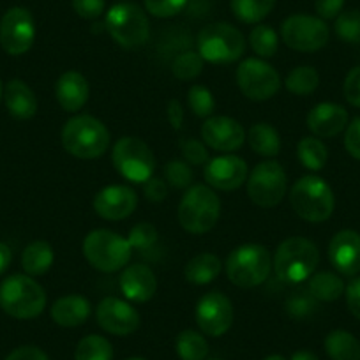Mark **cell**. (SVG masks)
Instances as JSON below:
<instances>
[{
    "label": "cell",
    "instance_id": "1",
    "mask_svg": "<svg viewBox=\"0 0 360 360\" xmlns=\"http://www.w3.org/2000/svg\"><path fill=\"white\" fill-rule=\"evenodd\" d=\"M320 263V251L311 240L304 237H290L276 249L272 266L281 281L295 285L313 276Z\"/></svg>",
    "mask_w": 360,
    "mask_h": 360
},
{
    "label": "cell",
    "instance_id": "2",
    "mask_svg": "<svg viewBox=\"0 0 360 360\" xmlns=\"http://www.w3.org/2000/svg\"><path fill=\"white\" fill-rule=\"evenodd\" d=\"M110 131L96 117L78 115L68 120L62 129L65 152L78 159H98L108 150Z\"/></svg>",
    "mask_w": 360,
    "mask_h": 360
},
{
    "label": "cell",
    "instance_id": "3",
    "mask_svg": "<svg viewBox=\"0 0 360 360\" xmlns=\"http://www.w3.org/2000/svg\"><path fill=\"white\" fill-rule=\"evenodd\" d=\"M0 307L13 318L32 320L46 307V293L30 276L15 274L0 285Z\"/></svg>",
    "mask_w": 360,
    "mask_h": 360
},
{
    "label": "cell",
    "instance_id": "4",
    "mask_svg": "<svg viewBox=\"0 0 360 360\" xmlns=\"http://www.w3.org/2000/svg\"><path fill=\"white\" fill-rule=\"evenodd\" d=\"M221 216V200L207 186H191L179 203L176 217L189 233L202 235L212 230Z\"/></svg>",
    "mask_w": 360,
    "mask_h": 360
},
{
    "label": "cell",
    "instance_id": "5",
    "mask_svg": "<svg viewBox=\"0 0 360 360\" xmlns=\"http://www.w3.org/2000/svg\"><path fill=\"white\" fill-rule=\"evenodd\" d=\"M293 212L309 223H323L334 212V193L323 179L307 175L299 179L290 191Z\"/></svg>",
    "mask_w": 360,
    "mask_h": 360
},
{
    "label": "cell",
    "instance_id": "6",
    "mask_svg": "<svg viewBox=\"0 0 360 360\" xmlns=\"http://www.w3.org/2000/svg\"><path fill=\"white\" fill-rule=\"evenodd\" d=\"M86 262L101 272H117L129 263L133 248L129 240L110 230L90 231L83 240Z\"/></svg>",
    "mask_w": 360,
    "mask_h": 360
},
{
    "label": "cell",
    "instance_id": "7",
    "mask_svg": "<svg viewBox=\"0 0 360 360\" xmlns=\"http://www.w3.org/2000/svg\"><path fill=\"white\" fill-rule=\"evenodd\" d=\"M272 269L269 249L259 244H245L233 249L226 259V276L238 288H255L265 283Z\"/></svg>",
    "mask_w": 360,
    "mask_h": 360
},
{
    "label": "cell",
    "instance_id": "8",
    "mask_svg": "<svg viewBox=\"0 0 360 360\" xmlns=\"http://www.w3.org/2000/svg\"><path fill=\"white\" fill-rule=\"evenodd\" d=\"M106 30L126 50L143 46L150 36V23L143 9L131 2H122L106 13Z\"/></svg>",
    "mask_w": 360,
    "mask_h": 360
},
{
    "label": "cell",
    "instance_id": "9",
    "mask_svg": "<svg viewBox=\"0 0 360 360\" xmlns=\"http://www.w3.org/2000/svg\"><path fill=\"white\" fill-rule=\"evenodd\" d=\"M198 53L212 64H230L245 51V39L240 30L230 23H210L198 34Z\"/></svg>",
    "mask_w": 360,
    "mask_h": 360
},
{
    "label": "cell",
    "instance_id": "10",
    "mask_svg": "<svg viewBox=\"0 0 360 360\" xmlns=\"http://www.w3.org/2000/svg\"><path fill=\"white\" fill-rule=\"evenodd\" d=\"M112 159L117 172L134 184H145L155 169V158L150 147L134 136L120 138L113 145Z\"/></svg>",
    "mask_w": 360,
    "mask_h": 360
},
{
    "label": "cell",
    "instance_id": "11",
    "mask_svg": "<svg viewBox=\"0 0 360 360\" xmlns=\"http://www.w3.org/2000/svg\"><path fill=\"white\" fill-rule=\"evenodd\" d=\"M248 196L255 205L272 209L279 205L286 195V173L276 161L259 162L248 175Z\"/></svg>",
    "mask_w": 360,
    "mask_h": 360
},
{
    "label": "cell",
    "instance_id": "12",
    "mask_svg": "<svg viewBox=\"0 0 360 360\" xmlns=\"http://www.w3.org/2000/svg\"><path fill=\"white\" fill-rule=\"evenodd\" d=\"M237 85L251 101H266L281 89V78L270 64L262 58H245L237 69Z\"/></svg>",
    "mask_w": 360,
    "mask_h": 360
},
{
    "label": "cell",
    "instance_id": "13",
    "mask_svg": "<svg viewBox=\"0 0 360 360\" xmlns=\"http://www.w3.org/2000/svg\"><path fill=\"white\" fill-rule=\"evenodd\" d=\"M327 23L321 18L309 15H293L285 20L281 27V37L286 46L302 53H313L328 43Z\"/></svg>",
    "mask_w": 360,
    "mask_h": 360
},
{
    "label": "cell",
    "instance_id": "14",
    "mask_svg": "<svg viewBox=\"0 0 360 360\" xmlns=\"http://www.w3.org/2000/svg\"><path fill=\"white\" fill-rule=\"evenodd\" d=\"M36 39V23L25 8H11L0 20V44L6 53L18 57L32 48Z\"/></svg>",
    "mask_w": 360,
    "mask_h": 360
},
{
    "label": "cell",
    "instance_id": "15",
    "mask_svg": "<svg viewBox=\"0 0 360 360\" xmlns=\"http://www.w3.org/2000/svg\"><path fill=\"white\" fill-rule=\"evenodd\" d=\"M195 316L203 334L221 338L233 323V306L231 300L221 292H210L200 299Z\"/></svg>",
    "mask_w": 360,
    "mask_h": 360
},
{
    "label": "cell",
    "instance_id": "16",
    "mask_svg": "<svg viewBox=\"0 0 360 360\" xmlns=\"http://www.w3.org/2000/svg\"><path fill=\"white\" fill-rule=\"evenodd\" d=\"M96 318L103 330L113 335H131L140 327V314L131 304L115 297H106L96 309Z\"/></svg>",
    "mask_w": 360,
    "mask_h": 360
},
{
    "label": "cell",
    "instance_id": "17",
    "mask_svg": "<svg viewBox=\"0 0 360 360\" xmlns=\"http://www.w3.org/2000/svg\"><path fill=\"white\" fill-rule=\"evenodd\" d=\"M203 175L210 188L219 189V191H233L248 180L249 169L244 159L228 154L207 162Z\"/></svg>",
    "mask_w": 360,
    "mask_h": 360
},
{
    "label": "cell",
    "instance_id": "18",
    "mask_svg": "<svg viewBox=\"0 0 360 360\" xmlns=\"http://www.w3.org/2000/svg\"><path fill=\"white\" fill-rule=\"evenodd\" d=\"M202 138L214 150L233 152L244 145L245 131L231 117H209L202 126Z\"/></svg>",
    "mask_w": 360,
    "mask_h": 360
},
{
    "label": "cell",
    "instance_id": "19",
    "mask_svg": "<svg viewBox=\"0 0 360 360\" xmlns=\"http://www.w3.org/2000/svg\"><path fill=\"white\" fill-rule=\"evenodd\" d=\"M138 207V195L127 186H108L94 198V210L98 216L108 221H120L129 217Z\"/></svg>",
    "mask_w": 360,
    "mask_h": 360
},
{
    "label": "cell",
    "instance_id": "20",
    "mask_svg": "<svg viewBox=\"0 0 360 360\" xmlns=\"http://www.w3.org/2000/svg\"><path fill=\"white\" fill-rule=\"evenodd\" d=\"M328 258L334 269L342 276H356L360 272V235L353 230H342L332 237L328 244Z\"/></svg>",
    "mask_w": 360,
    "mask_h": 360
},
{
    "label": "cell",
    "instance_id": "21",
    "mask_svg": "<svg viewBox=\"0 0 360 360\" xmlns=\"http://www.w3.org/2000/svg\"><path fill=\"white\" fill-rule=\"evenodd\" d=\"M119 285L124 297L138 304L148 302L158 290V281H155L152 269H148L147 265H141V263L127 265L120 274Z\"/></svg>",
    "mask_w": 360,
    "mask_h": 360
},
{
    "label": "cell",
    "instance_id": "22",
    "mask_svg": "<svg viewBox=\"0 0 360 360\" xmlns=\"http://www.w3.org/2000/svg\"><path fill=\"white\" fill-rule=\"evenodd\" d=\"M348 126V112L335 103H320L307 115V127L318 138H332Z\"/></svg>",
    "mask_w": 360,
    "mask_h": 360
},
{
    "label": "cell",
    "instance_id": "23",
    "mask_svg": "<svg viewBox=\"0 0 360 360\" xmlns=\"http://www.w3.org/2000/svg\"><path fill=\"white\" fill-rule=\"evenodd\" d=\"M89 82L78 71H68L55 83V96L64 112L75 113L85 106L89 99Z\"/></svg>",
    "mask_w": 360,
    "mask_h": 360
},
{
    "label": "cell",
    "instance_id": "24",
    "mask_svg": "<svg viewBox=\"0 0 360 360\" xmlns=\"http://www.w3.org/2000/svg\"><path fill=\"white\" fill-rule=\"evenodd\" d=\"M90 313H92V306H90L89 300L82 295L62 297V299L55 300V304L51 306L50 311L51 320L65 328L83 325L90 318Z\"/></svg>",
    "mask_w": 360,
    "mask_h": 360
},
{
    "label": "cell",
    "instance_id": "25",
    "mask_svg": "<svg viewBox=\"0 0 360 360\" xmlns=\"http://www.w3.org/2000/svg\"><path fill=\"white\" fill-rule=\"evenodd\" d=\"M4 103L8 112L18 120H29L37 112V99L29 85L22 79H11L4 89Z\"/></svg>",
    "mask_w": 360,
    "mask_h": 360
},
{
    "label": "cell",
    "instance_id": "26",
    "mask_svg": "<svg viewBox=\"0 0 360 360\" xmlns=\"http://www.w3.org/2000/svg\"><path fill=\"white\" fill-rule=\"evenodd\" d=\"M221 269H223V263L216 255L202 252V255H196L195 258L189 259L184 269V276L191 285L203 286L217 279V276L221 274Z\"/></svg>",
    "mask_w": 360,
    "mask_h": 360
},
{
    "label": "cell",
    "instance_id": "27",
    "mask_svg": "<svg viewBox=\"0 0 360 360\" xmlns=\"http://www.w3.org/2000/svg\"><path fill=\"white\" fill-rule=\"evenodd\" d=\"M53 248L44 240H36L25 248L22 255V266L27 274L32 276H43L53 265Z\"/></svg>",
    "mask_w": 360,
    "mask_h": 360
},
{
    "label": "cell",
    "instance_id": "28",
    "mask_svg": "<svg viewBox=\"0 0 360 360\" xmlns=\"http://www.w3.org/2000/svg\"><path fill=\"white\" fill-rule=\"evenodd\" d=\"M249 145L258 155L265 158H276L281 150V138L279 133L270 124L258 122L249 129L248 133Z\"/></svg>",
    "mask_w": 360,
    "mask_h": 360
},
{
    "label": "cell",
    "instance_id": "29",
    "mask_svg": "<svg viewBox=\"0 0 360 360\" xmlns=\"http://www.w3.org/2000/svg\"><path fill=\"white\" fill-rule=\"evenodd\" d=\"M325 352L332 360H360V342L346 330H332L325 338Z\"/></svg>",
    "mask_w": 360,
    "mask_h": 360
},
{
    "label": "cell",
    "instance_id": "30",
    "mask_svg": "<svg viewBox=\"0 0 360 360\" xmlns=\"http://www.w3.org/2000/svg\"><path fill=\"white\" fill-rule=\"evenodd\" d=\"M307 290L318 302H334L345 293L346 288L339 276L332 272H320L309 279Z\"/></svg>",
    "mask_w": 360,
    "mask_h": 360
},
{
    "label": "cell",
    "instance_id": "31",
    "mask_svg": "<svg viewBox=\"0 0 360 360\" xmlns=\"http://www.w3.org/2000/svg\"><path fill=\"white\" fill-rule=\"evenodd\" d=\"M176 355L180 360H205L209 355V342L195 330H184L176 335Z\"/></svg>",
    "mask_w": 360,
    "mask_h": 360
},
{
    "label": "cell",
    "instance_id": "32",
    "mask_svg": "<svg viewBox=\"0 0 360 360\" xmlns=\"http://www.w3.org/2000/svg\"><path fill=\"white\" fill-rule=\"evenodd\" d=\"M297 154H299V159L304 168L313 169V172H320L327 165V147H325L323 141L314 136L302 138L299 141V147H297Z\"/></svg>",
    "mask_w": 360,
    "mask_h": 360
},
{
    "label": "cell",
    "instance_id": "33",
    "mask_svg": "<svg viewBox=\"0 0 360 360\" xmlns=\"http://www.w3.org/2000/svg\"><path fill=\"white\" fill-rule=\"evenodd\" d=\"M274 6L276 0H231V11L244 23H259Z\"/></svg>",
    "mask_w": 360,
    "mask_h": 360
},
{
    "label": "cell",
    "instance_id": "34",
    "mask_svg": "<svg viewBox=\"0 0 360 360\" xmlns=\"http://www.w3.org/2000/svg\"><path fill=\"white\" fill-rule=\"evenodd\" d=\"M113 348L103 335H86L76 346L75 360H112Z\"/></svg>",
    "mask_w": 360,
    "mask_h": 360
},
{
    "label": "cell",
    "instance_id": "35",
    "mask_svg": "<svg viewBox=\"0 0 360 360\" xmlns=\"http://www.w3.org/2000/svg\"><path fill=\"white\" fill-rule=\"evenodd\" d=\"M286 89L295 96H309L320 85V75L314 68L309 65H300L293 69L286 78Z\"/></svg>",
    "mask_w": 360,
    "mask_h": 360
},
{
    "label": "cell",
    "instance_id": "36",
    "mask_svg": "<svg viewBox=\"0 0 360 360\" xmlns=\"http://www.w3.org/2000/svg\"><path fill=\"white\" fill-rule=\"evenodd\" d=\"M249 43H251L252 51L258 57L270 58L278 53L279 37L276 30L269 25H256L249 34Z\"/></svg>",
    "mask_w": 360,
    "mask_h": 360
},
{
    "label": "cell",
    "instance_id": "37",
    "mask_svg": "<svg viewBox=\"0 0 360 360\" xmlns=\"http://www.w3.org/2000/svg\"><path fill=\"white\" fill-rule=\"evenodd\" d=\"M286 313L293 320H306L313 316L318 309V300L309 293V290H297L286 299Z\"/></svg>",
    "mask_w": 360,
    "mask_h": 360
},
{
    "label": "cell",
    "instance_id": "38",
    "mask_svg": "<svg viewBox=\"0 0 360 360\" xmlns=\"http://www.w3.org/2000/svg\"><path fill=\"white\" fill-rule=\"evenodd\" d=\"M203 62L205 60H203L198 51H184V53L175 57L172 64V71L175 78L189 82V79H195L203 71Z\"/></svg>",
    "mask_w": 360,
    "mask_h": 360
},
{
    "label": "cell",
    "instance_id": "39",
    "mask_svg": "<svg viewBox=\"0 0 360 360\" xmlns=\"http://www.w3.org/2000/svg\"><path fill=\"white\" fill-rule=\"evenodd\" d=\"M335 34L349 44L360 43V9L345 11L335 18Z\"/></svg>",
    "mask_w": 360,
    "mask_h": 360
},
{
    "label": "cell",
    "instance_id": "40",
    "mask_svg": "<svg viewBox=\"0 0 360 360\" xmlns=\"http://www.w3.org/2000/svg\"><path fill=\"white\" fill-rule=\"evenodd\" d=\"M188 103L191 112L196 117H202V119L210 117L214 113V110H216V101H214L212 92L203 85H193L189 89Z\"/></svg>",
    "mask_w": 360,
    "mask_h": 360
},
{
    "label": "cell",
    "instance_id": "41",
    "mask_svg": "<svg viewBox=\"0 0 360 360\" xmlns=\"http://www.w3.org/2000/svg\"><path fill=\"white\" fill-rule=\"evenodd\" d=\"M166 182L175 189H186L193 184V169L189 162L173 159L165 166Z\"/></svg>",
    "mask_w": 360,
    "mask_h": 360
},
{
    "label": "cell",
    "instance_id": "42",
    "mask_svg": "<svg viewBox=\"0 0 360 360\" xmlns=\"http://www.w3.org/2000/svg\"><path fill=\"white\" fill-rule=\"evenodd\" d=\"M158 230L152 226L150 223H140L136 226H133V230L129 231V240L131 248L138 249V251H147L152 245L158 242Z\"/></svg>",
    "mask_w": 360,
    "mask_h": 360
},
{
    "label": "cell",
    "instance_id": "43",
    "mask_svg": "<svg viewBox=\"0 0 360 360\" xmlns=\"http://www.w3.org/2000/svg\"><path fill=\"white\" fill-rule=\"evenodd\" d=\"M188 0H145V8L155 18H172L186 8Z\"/></svg>",
    "mask_w": 360,
    "mask_h": 360
},
{
    "label": "cell",
    "instance_id": "44",
    "mask_svg": "<svg viewBox=\"0 0 360 360\" xmlns=\"http://www.w3.org/2000/svg\"><path fill=\"white\" fill-rule=\"evenodd\" d=\"M179 145L189 165L205 166L209 162V152L202 141L195 140V138H184V140H180Z\"/></svg>",
    "mask_w": 360,
    "mask_h": 360
},
{
    "label": "cell",
    "instance_id": "45",
    "mask_svg": "<svg viewBox=\"0 0 360 360\" xmlns=\"http://www.w3.org/2000/svg\"><path fill=\"white\" fill-rule=\"evenodd\" d=\"M72 8L82 18L96 20L105 11L106 0H72Z\"/></svg>",
    "mask_w": 360,
    "mask_h": 360
},
{
    "label": "cell",
    "instance_id": "46",
    "mask_svg": "<svg viewBox=\"0 0 360 360\" xmlns=\"http://www.w3.org/2000/svg\"><path fill=\"white\" fill-rule=\"evenodd\" d=\"M345 98L355 108H360V65L353 68L345 79Z\"/></svg>",
    "mask_w": 360,
    "mask_h": 360
},
{
    "label": "cell",
    "instance_id": "47",
    "mask_svg": "<svg viewBox=\"0 0 360 360\" xmlns=\"http://www.w3.org/2000/svg\"><path fill=\"white\" fill-rule=\"evenodd\" d=\"M345 147L346 152H348L352 158L360 161V117H355V119L346 126Z\"/></svg>",
    "mask_w": 360,
    "mask_h": 360
},
{
    "label": "cell",
    "instance_id": "48",
    "mask_svg": "<svg viewBox=\"0 0 360 360\" xmlns=\"http://www.w3.org/2000/svg\"><path fill=\"white\" fill-rule=\"evenodd\" d=\"M143 193H145V198L148 202H154L159 203L168 196V186L162 179H158V176H150L143 184Z\"/></svg>",
    "mask_w": 360,
    "mask_h": 360
},
{
    "label": "cell",
    "instance_id": "49",
    "mask_svg": "<svg viewBox=\"0 0 360 360\" xmlns=\"http://www.w3.org/2000/svg\"><path fill=\"white\" fill-rule=\"evenodd\" d=\"M346 0H316V8L318 18L321 20H335L339 15H341L342 8H345Z\"/></svg>",
    "mask_w": 360,
    "mask_h": 360
},
{
    "label": "cell",
    "instance_id": "50",
    "mask_svg": "<svg viewBox=\"0 0 360 360\" xmlns=\"http://www.w3.org/2000/svg\"><path fill=\"white\" fill-rule=\"evenodd\" d=\"M346 304L356 320H360V276L353 279L346 288Z\"/></svg>",
    "mask_w": 360,
    "mask_h": 360
},
{
    "label": "cell",
    "instance_id": "51",
    "mask_svg": "<svg viewBox=\"0 0 360 360\" xmlns=\"http://www.w3.org/2000/svg\"><path fill=\"white\" fill-rule=\"evenodd\" d=\"M6 360H50L46 353L37 346H20L9 353Z\"/></svg>",
    "mask_w": 360,
    "mask_h": 360
},
{
    "label": "cell",
    "instance_id": "52",
    "mask_svg": "<svg viewBox=\"0 0 360 360\" xmlns=\"http://www.w3.org/2000/svg\"><path fill=\"white\" fill-rule=\"evenodd\" d=\"M166 115H168V122L172 124V127L175 131H179L182 127V120H184V110L182 105L176 99H172L168 103V108H166Z\"/></svg>",
    "mask_w": 360,
    "mask_h": 360
},
{
    "label": "cell",
    "instance_id": "53",
    "mask_svg": "<svg viewBox=\"0 0 360 360\" xmlns=\"http://www.w3.org/2000/svg\"><path fill=\"white\" fill-rule=\"evenodd\" d=\"M11 259H13V252L11 249H9V245L4 244V242H0V276L4 274V270L8 269Z\"/></svg>",
    "mask_w": 360,
    "mask_h": 360
},
{
    "label": "cell",
    "instance_id": "54",
    "mask_svg": "<svg viewBox=\"0 0 360 360\" xmlns=\"http://www.w3.org/2000/svg\"><path fill=\"white\" fill-rule=\"evenodd\" d=\"M290 360H320L313 352H307V349H300V352L293 353Z\"/></svg>",
    "mask_w": 360,
    "mask_h": 360
},
{
    "label": "cell",
    "instance_id": "55",
    "mask_svg": "<svg viewBox=\"0 0 360 360\" xmlns=\"http://www.w3.org/2000/svg\"><path fill=\"white\" fill-rule=\"evenodd\" d=\"M263 360H286V359L283 355H269L266 359H263Z\"/></svg>",
    "mask_w": 360,
    "mask_h": 360
},
{
    "label": "cell",
    "instance_id": "56",
    "mask_svg": "<svg viewBox=\"0 0 360 360\" xmlns=\"http://www.w3.org/2000/svg\"><path fill=\"white\" fill-rule=\"evenodd\" d=\"M2 96H4V86H2V82H0V99H2Z\"/></svg>",
    "mask_w": 360,
    "mask_h": 360
},
{
    "label": "cell",
    "instance_id": "57",
    "mask_svg": "<svg viewBox=\"0 0 360 360\" xmlns=\"http://www.w3.org/2000/svg\"><path fill=\"white\" fill-rule=\"evenodd\" d=\"M127 360H145V359H138V356H134V359H127Z\"/></svg>",
    "mask_w": 360,
    "mask_h": 360
},
{
    "label": "cell",
    "instance_id": "58",
    "mask_svg": "<svg viewBox=\"0 0 360 360\" xmlns=\"http://www.w3.org/2000/svg\"><path fill=\"white\" fill-rule=\"evenodd\" d=\"M212 360H217V359H212Z\"/></svg>",
    "mask_w": 360,
    "mask_h": 360
}]
</instances>
